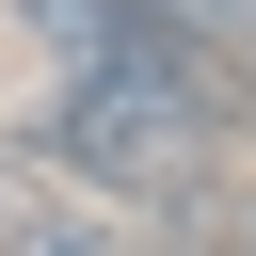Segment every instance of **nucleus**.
<instances>
[{
	"label": "nucleus",
	"mask_w": 256,
	"mask_h": 256,
	"mask_svg": "<svg viewBox=\"0 0 256 256\" xmlns=\"http://www.w3.org/2000/svg\"><path fill=\"white\" fill-rule=\"evenodd\" d=\"M240 144V80L208 64V32H160V48H112V64H64L48 112H32V160L96 208H160L192 160Z\"/></svg>",
	"instance_id": "1"
},
{
	"label": "nucleus",
	"mask_w": 256,
	"mask_h": 256,
	"mask_svg": "<svg viewBox=\"0 0 256 256\" xmlns=\"http://www.w3.org/2000/svg\"><path fill=\"white\" fill-rule=\"evenodd\" d=\"M128 224H144L160 256H256V160L224 144V160H192L160 208H128Z\"/></svg>",
	"instance_id": "2"
},
{
	"label": "nucleus",
	"mask_w": 256,
	"mask_h": 256,
	"mask_svg": "<svg viewBox=\"0 0 256 256\" xmlns=\"http://www.w3.org/2000/svg\"><path fill=\"white\" fill-rule=\"evenodd\" d=\"M176 32H208V48H256V0H160Z\"/></svg>",
	"instance_id": "3"
}]
</instances>
